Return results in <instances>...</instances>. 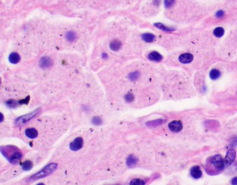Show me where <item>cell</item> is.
<instances>
[{
    "label": "cell",
    "instance_id": "6da1fadb",
    "mask_svg": "<svg viewBox=\"0 0 237 185\" xmlns=\"http://www.w3.org/2000/svg\"><path fill=\"white\" fill-rule=\"evenodd\" d=\"M56 168H57V164H56L54 163L49 164V165L45 166L44 169H42L41 171H39V172L35 173V174L33 175V176H31L30 178H29V180H30V181H35V180L41 179V178L48 176V175H51L53 171H55Z\"/></svg>",
    "mask_w": 237,
    "mask_h": 185
},
{
    "label": "cell",
    "instance_id": "7a4b0ae2",
    "mask_svg": "<svg viewBox=\"0 0 237 185\" xmlns=\"http://www.w3.org/2000/svg\"><path fill=\"white\" fill-rule=\"evenodd\" d=\"M209 164L216 169V171H222L225 166V163H224V160L223 159L222 156L220 155H216L214 156L211 157L210 159V161H209Z\"/></svg>",
    "mask_w": 237,
    "mask_h": 185
},
{
    "label": "cell",
    "instance_id": "3957f363",
    "mask_svg": "<svg viewBox=\"0 0 237 185\" xmlns=\"http://www.w3.org/2000/svg\"><path fill=\"white\" fill-rule=\"evenodd\" d=\"M40 112V109H35L34 111L30 113H28L26 115H24L23 116L20 117L19 118H17L16 120H15V125L17 126L22 125L26 123L27 122L30 121L31 119L34 118L35 116H37L39 113Z\"/></svg>",
    "mask_w": 237,
    "mask_h": 185
},
{
    "label": "cell",
    "instance_id": "277c9868",
    "mask_svg": "<svg viewBox=\"0 0 237 185\" xmlns=\"http://www.w3.org/2000/svg\"><path fill=\"white\" fill-rule=\"evenodd\" d=\"M236 157V151L234 150V148H232L228 150V151L227 152L226 156H225L224 159V163L225 167H228L231 164L233 163L234 160Z\"/></svg>",
    "mask_w": 237,
    "mask_h": 185
},
{
    "label": "cell",
    "instance_id": "5b68a950",
    "mask_svg": "<svg viewBox=\"0 0 237 185\" xmlns=\"http://www.w3.org/2000/svg\"><path fill=\"white\" fill-rule=\"evenodd\" d=\"M53 65V61L50 57H43L41 58V60L40 61V66L42 69H48L49 68H51Z\"/></svg>",
    "mask_w": 237,
    "mask_h": 185
},
{
    "label": "cell",
    "instance_id": "8992f818",
    "mask_svg": "<svg viewBox=\"0 0 237 185\" xmlns=\"http://www.w3.org/2000/svg\"><path fill=\"white\" fill-rule=\"evenodd\" d=\"M83 140L81 137H77L70 144V148L72 151H78L83 147Z\"/></svg>",
    "mask_w": 237,
    "mask_h": 185
},
{
    "label": "cell",
    "instance_id": "52a82bcc",
    "mask_svg": "<svg viewBox=\"0 0 237 185\" xmlns=\"http://www.w3.org/2000/svg\"><path fill=\"white\" fill-rule=\"evenodd\" d=\"M169 128L173 132H179L182 129V124L180 121H173L169 125Z\"/></svg>",
    "mask_w": 237,
    "mask_h": 185
},
{
    "label": "cell",
    "instance_id": "ba28073f",
    "mask_svg": "<svg viewBox=\"0 0 237 185\" xmlns=\"http://www.w3.org/2000/svg\"><path fill=\"white\" fill-rule=\"evenodd\" d=\"M193 60V56L191 53H183L179 56V61L182 64H189Z\"/></svg>",
    "mask_w": 237,
    "mask_h": 185
},
{
    "label": "cell",
    "instance_id": "9c48e42d",
    "mask_svg": "<svg viewBox=\"0 0 237 185\" xmlns=\"http://www.w3.org/2000/svg\"><path fill=\"white\" fill-rule=\"evenodd\" d=\"M191 175L194 179H199L202 177V173L199 166H194L191 169Z\"/></svg>",
    "mask_w": 237,
    "mask_h": 185
},
{
    "label": "cell",
    "instance_id": "30bf717a",
    "mask_svg": "<svg viewBox=\"0 0 237 185\" xmlns=\"http://www.w3.org/2000/svg\"><path fill=\"white\" fill-rule=\"evenodd\" d=\"M148 58L153 62H160L163 60L162 55L157 51H153L150 53L148 55Z\"/></svg>",
    "mask_w": 237,
    "mask_h": 185
},
{
    "label": "cell",
    "instance_id": "8fae6325",
    "mask_svg": "<svg viewBox=\"0 0 237 185\" xmlns=\"http://www.w3.org/2000/svg\"><path fill=\"white\" fill-rule=\"evenodd\" d=\"M121 46H122L121 42L117 40L112 41L110 44V48L113 51H118L121 48Z\"/></svg>",
    "mask_w": 237,
    "mask_h": 185
},
{
    "label": "cell",
    "instance_id": "7c38bea8",
    "mask_svg": "<svg viewBox=\"0 0 237 185\" xmlns=\"http://www.w3.org/2000/svg\"><path fill=\"white\" fill-rule=\"evenodd\" d=\"M165 122V120L163 119H155V120H152L150 122H148L146 124L148 126H150V127H155V126H160L162 125V124Z\"/></svg>",
    "mask_w": 237,
    "mask_h": 185
},
{
    "label": "cell",
    "instance_id": "4fadbf2b",
    "mask_svg": "<svg viewBox=\"0 0 237 185\" xmlns=\"http://www.w3.org/2000/svg\"><path fill=\"white\" fill-rule=\"evenodd\" d=\"M141 37L144 42H147V43L153 42L155 39V35H153V34H151V33H149L143 34V35H142V36H141Z\"/></svg>",
    "mask_w": 237,
    "mask_h": 185
},
{
    "label": "cell",
    "instance_id": "5bb4252c",
    "mask_svg": "<svg viewBox=\"0 0 237 185\" xmlns=\"http://www.w3.org/2000/svg\"><path fill=\"white\" fill-rule=\"evenodd\" d=\"M20 60V57L19 54L17 53H13L9 55V62L13 64H17Z\"/></svg>",
    "mask_w": 237,
    "mask_h": 185
},
{
    "label": "cell",
    "instance_id": "9a60e30c",
    "mask_svg": "<svg viewBox=\"0 0 237 185\" xmlns=\"http://www.w3.org/2000/svg\"><path fill=\"white\" fill-rule=\"evenodd\" d=\"M26 135L29 138H35L38 136V131L33 128H28V129L26 130Z\"/></svg>",
    "mask_w": 237,
    "mask_h": 185
},
{
    "label": "cell",
    "instance_id": "2e32d148",
    "mask_svg": "<svg viewBox=\"0 0 237 185\" xmlns=\"http://www.w3.org/2000/svg\"><path fill=\"white\" fill-rule=\"evenodd\" d=\"M66 39L69 42L72 43L75 42L76 40L77 39V35H76V33L73 32V31H69L66 34Z\"/></svg>",
    "mask_w": 237,
    "mask_h": 185
},
{
    "label": "cell",
    "instance_id": "e0dca14e",
    "mask_svg": "<svg viewBox=\"0 0 237 185\" xmlns=\"http://www.w3.org/2000/svg\"><path fill=\"white\" fill-rule=\"evenodd\" d=\"M220 72L217 69H212L209 73V77L211 80H216L220 78Z\"/></svg>",
    "mask_w": 237,
    "mask_h": 185
},
{
    "label": "cell",
    "instance_id": "ac0fdd59",
    "mask_svg": "<svg viewBox=\"0 0 237 185\" xmlns=\"http://www.w3.org/2000/svg\"><path fill=\"white\" fill-rule=\"evenodd\" d=\"M137 161H138V160H137L136 157L133 156V155H130V156L128 157V158L127 159L128 166H130V167H132V166L136 165Z\"/></svg>",
    "mask_w": 237,
    "mask_h": 185
},
{
    "label": "cell",
    "instance_id": "d6986e66",
    "mask_svg": "<svg viewBox=\"0 0 237 185\" xmlns=\"http://www.w3.org/2000/svg\"><path fill=\"white\" fill-rule=\"evenodd\" d=\"M155 26H156L157 28H160V30L165 31V32H172V31H174V28H170V27L164 26V24H162L161 23H157L155 24Z\"/></svg>",
    "mask_w": 237,
    "mask_h": 185
},
{
    "label": "cell",
    "instance_id": "ffe728a7",
    "mask_svg": "<svg viewBox=\"0 0 237 185\" xmlns=\"http://www.w3.org/2000/svg\"><path fill=\"white\" fill-rule=\"evenodd\" d=\"M224 33H225L224 29L221 28V27H218V28L214 29V35H215L216 37H221L223 35H224Z\"/></svg>",
    "mask_w": 237,
    "mask_h": 185
},
{
    "label": "cell",
    "instance_id": "44dd1931",
    "mask_svg": "<svg viewBox=\"0 0 237 185\" xmlns=\"http://www.w3.org/2000/svg\"><path fill=\"white\" fill-rule=\"evenodd\" d=\"M6 105L8 106V107L11 108V109H15L18 106L17 101L14 100H9L6 101Z\"/></svg>",
    "mask_w": 237,
    "mask_h": 185
},
{
    "label": "cell",
    "instance_id": "7402d4cb",
    "mask_svg": "<svg viewBox=\"0 0 237 185\" xmlns=\"http://www.w3.org/2000/svg\"><path fill=\"white\" fill-rule=\"evenodd\" d=\"M33 167V164L31 161H26L22 165V168L24 171H29Z\"/></svg>",
    "mask_w": 237,
    "mask_h": 185
},
{
    "label": "cell",
    "instance_id": "603a6c76",
    "mask_svg": "<svg viewBox=\"0 0 237 185\" xmlns=\"http://www.w3.org/2000/svg\"><path fill=\"white\" fill-rule=\"evenodd\" d=\"M139 78V73L138 71L132 72L129 75V78L131 81H135Z\"/></svg>",
    "mask_w": 237,
    "mask_h": 185
},
{
    "label": "cell",
    "instance_id": "cb8c5ba5",
    "mask_svg": "<svg viewBox=\"0 0 237 185\" xmlns=\"http://www.w3.org/2000/svg\"><path fill=\"white\" fill-rule=\"evenodd\" d=\"M130 185H145V182L141 179H134L130 182Z\"/></svg>",
    "mask_w": 237,
    "mask_h": 185
},
{
    "label": "cell",
    "instance_id": "d4e9b609",
    "mask_svg": "<svg viewBox=\"0 0 237 185\" xmlns=\"http://www.w3.org/2000/svg\"><path fill=\"white\" fill-rule=\"evenodd\" d=\"M175 0H164V6L166 8H169L174 5Z\"/></svg>",
    "mask_w": 237,
    "mask_h": 185
},
{
    "label": "cell",
    "instance_id": "484cf974",
    "mask_svg": "<svg viewBox=\"0 0 237 185\" xmlns=\"http://www.w3.org/2000/svg\"><path fill=\"white\" fill-rule=\"evenodd\" d=\"M92 123H93L94 125L99 126L101 125L102 120H101V119L100 118H99V117H94V118L92 119Z\"/></svg>",
    "mask_w": 237,
    "mask_h": 185
},
{
    "label": "cell",
    "instance_id": "4316f807",
    "mask_svg": "<svg viewBox=\"0 0 237 185\" xmlns=\"http://www.w3.org/2000/svg\"><path fill=\"white\" fill-rule=\"evenodd\" d=\"M125 99L128 102H131V101H132L133 100H134V96H133V95L131 93H128L126 95Z\"/></svg>",
    "mask_w": 237,
    "mask_h": 185
},
{
    "label": "cell",
    "instance_id": "83f0119b",
    "mask_svg": "<svg viewBox=\"0 0 237 185\" xmlns=\"http://www.w3.org/2000/svg\"><path fill=\"white\" fill-rule=\"evenodd\" d=\"M224 15H225V13L223 10H218V12L216 13V17L220 18V17H223V16H224Z\"/></svg>",
    "mask_w": 237,
    "mask_h": 185
},
{
    "label": "cell",
    "instance_id": "f1b7e54d",
    "mask_svg": "<svg viewBox=\"0 0 237 185\" xmlns=\"http://www.w3.org/2000/svg\"><path fill=\"white\" fill-rule=\"evenodd\" d=\"M237 145V137H234V138L232 139V141L231 142V146H234Z\"/></svg>",
    "mask_w": 237,
    "mask_h": 185
},
{
    "label": "cell",
    "instance_id": "f546056e",
    "mask_svg": "<svg viewBox=\"0 0 237 185\" xmlns=\"http://www.w3.org/2000/svg\"><path fill=\"white\" fill-rule=\"evenodd\" d=\"M232 185H237V177L234 178L231 181Z\"/></svg>",
    "mask_w": 237,
    "mask_h": 185
},
{
    "label": "cell",
    "instance_id": "4dcf8cb0",
    "mask_svg": "<svg viewBox=\"0 0 237 185\" xmlns=\"http://www.w3.org/2000/svg\"><path fill=\"white\" fill-rule=\"evenodd\" d=\"M160 1H161V0H154V1H153V3H154V4H155V5H159Z\"/></svg>",
    "mask_w": 237,
    "mask_h": 185
},
{
    "label": "cell",
    "instance_id": "1f68e13d",
    "mask_svg": "<svg viewBox=\"0 0 237 185\" xmlns=\"http://www.w3.org/2000/svg\"><path fill=\"white\" fill-rule=\"evenodd\" d=\"M3 120H4V116H3V114L0 113V122H3Z\"/></svg>",
    "mask_w": 237,
    "mask_h": 185
},
{
    "label": "cell",
    "instance_id": "d6a6232c",
    "mask_svg": "<svg viewBox=\"0 0 237 185\" xmlns=\"http://www.w3.org/2000/svg\"><path fill=\"white\" fill-rule=\"evenodd\" d=\"M108 55L106 53H103L102 54V58H103V59H107L108 58Z\"/></svg>",
    "mask_w": 237,
    "mask_h": 185
},
{
    "label": "cell",
    "instance_id": "836d02e7",
    "mask_svg": "<svg viewBox=\"0 0 237 185\" xmlns=\"http://www.w3.org/2000/svg\"><path fill=\"white\" fill-rule=\"evenodd\" d=\"M37 185H44V184H42V183H40V184H37Z\"/></svg>",
    "mask_w": 237,
    "mask_h": 185
},
{
    "label": "cell",
    "instance_id": "e575fe53",
    "mask_svg": "<svg viewBox=\"0 0 237 185\" xmlns=\"http://www.w3.org/2000/svg\"><path fill=\"white\" fill-rule=\"evenodd\" d=\"M0 84H1V79H0Z\"/></svg>",
    "mask_w": 237,
    "mask_h": 185
}]
</instances>
